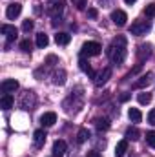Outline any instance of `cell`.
<instances>
[{"instance_id":"obj_1","label":"cell","mask_w":155,"mask_h":157,"mask_svg":"<svg viewBox=\"0 0 155 157\" xmlns=\"http://www.w3.org/2000/svg\"><path fill=\"white\" fill-rule=\"evenodd\" d=\"M108 57L113 64H122L126 59V37L119 35L108 48Z\"/></svg>"},{"instance_id":"obj_2","label":"cell","mask_w":155,"mask_h":157,"mask_svg":"<svg viewBox=\"0 0 155 157\" xmlns=\"http://www.w3.org/2000/svg\"><path fill=\"white\" fill-rule=\"evenodd\" d=\"M100 51H102V46L99 44V42H84L82 44V49H80V57H97V55H100Z\"/></svg>"},{"instance_id":"obj_3","label":"cell","mask_w":155,"mask_h":157,"mask_svg":"<svg viewBox=\"0 0 155 157\" xmlns=\"http://www.w3.org/2000/svg\"><path fill=\"white\" fill-rule=\"evenodd\" d=\"M150 29H152V22L150 20H135L131 24V28H130V33L139 37V35H146Z\"/></svg>"},{"instance_id":"obj_4","label":"cell","mask_w":155,"mask_h":157,"mask_svg":"<svg viewBox=\"0 0 155 157\" xmlns=\"http://www.w3.org/2000/svg\"><path fill=\"white\" fill-rule=\"evenodd\" d=\"M64 11V0H47V13L57 20Z\"/></svg>"},{"instance_id":"obj_5","label":"cell","mask_w":155,"mask_h":157,"mask_svg":"<svg viewBox=\"0 0 155 157\" xmlns=\"http://www.w3.org/2000/svg\"><path fill=\"white\" fill-rule=\"evenodd\" d=\"M20 13H22V6H20L18 2L9 4V6H7V9H6V17H7L9 20H15Z\"/></svg>"},{"instance_id":"obj_6","label":"cell","mask_w":155,"mask_h":157,"mask_svg":"<svg viewBox=\"0 0 155 157\" xmlns=\"http://www.w3.org/2000/svg\"><path fill=\"white\" fill-rule=\"evenodd\" d=\"M112 20H113L115 26L122 28V26L126 24V20H128V15H126L122 9H115V11H112Z\"/></svg>"},{"instance_id":"obj_7","label":"cell","mask_w":155,"mask_h":157,"mask_svg":"<svg viewBox=\"0 0 155 157\" xmlns=\"http://www.w3.org/2000/svg\"><path fill=\"white\" fill-rule=\"evenodd\" d=\"M0 90H2V93H13V91L18 90V82H17L15 78H6V80L0 84Z\"/></svg>"},{"instance_id":"obj_8","label":"cell","mask_w":155,"mask_h":157,"mask_svg":"<svg viewBox=\"0 0 155 157\" xmlns=\"http://www.w3.org/2000/svg\"><path fill=\"white\" fill-rule=\"evenodd\" d=\"M55 122H57V113H55V112H46V113H42V117H40V124H42V126L49 128V126H53Z\"/></svg>"},{"instance_id":"obj_9","label":"cell","mask_w":155,"mask_h":157,"mask_svg":"<svg viewBox=\"0 0 155 157\" xmlns=\"http://www.w3.org/2000/svg\"><path fill=\"white\" fill-rule=\"evenodd\" d=\"M66 148H68L66 141H62V139H57V141L53 143V155H55V157H62L64 154H66Z\"/></svg>"},{"instance_id":"obj_10","label":"cell","mask_w":155,"mask_h":157,"mask_svg":"<svg viewBox=\"0 0 155 157\" xmlns=\"http://www.w3.org/2000/svg\"><path fill=\"white\" fill-rule=\"evenodd\" d=\"M110 77H112V68H104L99 75H95V86H102V84H106Z\"/></svg>"},{"instance_id":"obj_11","label":"cell","mask_w":155,"mask_h":157,"mask_svg":"<svg viewBox=\"0 0 155 157\" xmlns=\"http://www.w3.org/2000/svg\"><path fill=\"white\" fill-rule=\"evenodd\" d=\"M2 33L6 35V39H7L9 42H11V40H15V39H17V35H18V29H17L15 26L4 24V26H2Z\"/></svg>"},{"instance_id":"obj_12","label":"cell","mask_w":155,"mask_h":157,"mask_svg":"<svg viewBox=\"0 0 155 157\" xmlns=\"http://www.w3.org/2000/svg\"><path fill=\"white\" fill-rule=\"evenodd\" d=\"M152 84V73H146V75H142V77H139V80H135V88L137 90H142V88H148Z\"/></svg>"},{"instance_id":"obj_13","label":"cell","mask_w":155,"mask_h":157,"mask_svg":"<svg viewBox=\"0 0 155 157\" xmlns=\"http://www.w3.org/2000/svg\"><path fill=\"white\" fill-rule=\"evenodd\" d=\"M46 137H47V135H46L44 130H37V132L33 133V141H35V146H37V148H42V146H44Z\"/></svg>"},{"instance_id":"obj_14","label":"cell","mask_w":155,"mask_h":157,"mask_svg":"<svg viewBox=\"0 0 155 157\" xmlns=\"http://www.w3.org/2000/svg\"><path fill=\"white\" fill-rule=\"evenodd\" d=\"M13 104H15V99L11 97V93H4L2 99H0V108L2 110H9Z\"/></svg>"},{"instance_id":"obj_15","label":"cell","mask_w":155,"mask_h":157,"mask_svg":"<svg viewBox=\"0 0 155 157\" xmlns=\"http://www.w3.org/2000/svg\"><path fill=\"white\" fill-rule=\"evenodd\" d=\"M126 152H128V139H122L115 146V157H124Z\"/></svg>"},{"instance_id":"obj_16","label":"cell","mask_w":155,"mask_h":157,"mask_svg":"<svg viewBox=\"0 0 155 157\" xmlns=\"http://www.w3.org/2000/svg\"><path fill=\"white\" fill-rule=\"evenodd\" d=\"M70 40H71V35H70V33L60 31V33H57V35H55V42H57L59 46H68V44H70Z\"/></svg>"},{"instance_id":"obj_17","label":"cell","mask_w":155,"mask_h":157,"mask_svg":"<svg viewBox=\"0 0 155 157\" xmlns=\"http://www.w3.org/2000/svg\"><path fill=\"white\" fill-rule=\"evenodd\" d=\"M64 82H66V71L64 70H59L53 73V84L55 86H62Z\"/></svg>"},{"instance_id":"obj_18","label":"cell","mask_w":155,"mask_h":157,"mask_svg":"<svg viewBox=\"0 0 155 157\" xmlns=\"http://www.w3.org/2000/svg\"><path fill=\"white\" fill-rule=\"evenodd\" d=\"M78 64H80V70L84 71V73H88L89 77H95V73H93V70H91V66H89V62L84 59V57H80V60H78Z\"/></svg>"},{"instance_id":"obj_19","label":"cell","mask_w":155,"mask_h":157,"mask_svg":"<svg viewBox=\"0 0 155 157\" xmlns=\"http://www.w3.org/2000/svg\"><path fill=\"white\" fill-rule=\"evenodd\" d=\"M128 117L131 119L133 122H141V121H142V113H141L137 108H130V112H128Z\"/></svg>"},{"instance_id":"obj_20","label":"cell","mask_w":155,"mask_h":157,"mask_svg":"<svg viewBox=\"0 0 155 157\" xmlns=\"http://www.w3.org/2000/svg\"><path fill=\"white\" fill-rule=\"evenodd\" d=\"M139 135H141V133H139L137 128H128V130H126V139H128V141H139Z\"/></svg>"},{"instance_id":"obj_21","label":"cell","mask_w":155,"mask_h":157,"mask_svg":"<svg viewBox=\"0 0 155 157\" xmlns=\"http://www.w3.org/2000/svg\"><path fill=\"white\" fill-rule=\"evenodd\" d=\"M88 139H89V132H88L86 128H80V130H78V133H77V143L82 144V143H86Z\"/></svg>"},{"instance_id":"obj_22","label":"cell","mask_w":155,"mask_h":157,"mask_svg":"<svg viewBox=\"0 0 155 157\" xmlns=\"http://www.w3.org/2000/svg\"><path fill=\"white\" fill-rule=\"evenodd\" d=\"M47 44H49L47 35H46V33H39V35H37V46H39V48H46Z\"/></svg>"},{"instance_id":"obj_23","label":"cell","mask_w":155,"mask_h":157,"mask_svg":"<svg viewBox=\"0 0 155 157\" xmlns=\"http://www.w3.org/2000/svg\"><path fill=\"white\" fill-rule=\"evenodd\" d=\"M137 101H139V104H150L152 102V93H139V97H137Z\"/></svg>"},{"instance_id":"obj_24","label":"cell","mask_w":155,"mask_h":157,"mask_svg":"<svg viewBox=\"0 0 155 157\" xmlns=\"http://www.w3.org/2000/svg\"><path fill=\"white\" fill-rule=\"evenodd\" d=\"M95 126L99 130H108L110 128V121L108 119H95Z\"/></svg>"},{"instance_id":"obj_25","label":"cell","mask_w":155,"mask_h":157,"mask_svg":"<svg viewBox=\"0 0 155 157\" xmlns=\"http://www.w3.org/2000/svg\"><path fill=\"white\" fill-rule=\"evenodd\" d=\"M144 15L150 17V18H153L155 17V4H148V6L144 7Z\"/></svg>"},{"instance_id":"obj_26","label":"cell","mask_w":155,"mask_h":157,"mask_svg":"<svg viewBox=\"0 0 155 157\" xmlns=\"http://www.w3.org/2000/svg\"><path fill=\"white\" fill-rule=\"evenodd\" d=\"M146 143L152 146V148H155V132L152 130V132H146Z\"/></svg>"},{"instance_id":"obj_27","label":"cell","mask_w":155,"mask_h":157,"mask_svg":"<svg viewBox=\"0 0 155 157\" xmlns=\"http://www.w3.org/2000/svg\"><path fill=\"white\" fill-rule=\"evenodd\" d=\"M33 26H35V24H33V20H29V18H28V20H24V22H22V31L29 33V31L33 29Z\"/></svg>"},{"instance_id":"obj_28","label":"cell","mask_w":155,"mask_h":157,"mask_svg":"<svg viewBox=\"0 0 155 157\" xmlns=\"http://www.w3.org/2000/svg\"><path fill=\"white\" fill-rule=\"evenodd\" d=\"M71 2H73V6L77 7L78 11H82V9L88 6V0H71Z\"/></svg>"},{"instance_id":"obj_29","label":"cell","mask_w":155,"mask_h":157,"mask_svg":"<svg viewBox=\"0 0 155 157\" xmlns=\"http://www.w3.org/2000/svg\"><path fill=\"white\" fill-rule=\"evenodd\" d=\"M20 49H22L24 53H29V51H31V42H29V40H22V42H20Z\"/></svg>"},{"instance_id":"obj_30","label":"cell","mask_w":155,"mask_h":157,"mask_svg":"<svg viewBox=\"0 0 155 157\" xmlns=\"http://www.w3.org/2000/svg\"><path fill=\"white\" fill-rule=\"evenodd\" d=\"M88 17H89V18H97V17H99V11H97L95 7H89V9H88Z\"/></svg>"},{"instance_id":"obj_31","label":"cell","mask_w":155,"mask_h":157,"mask_svg":"<svg viewBox=\"0 0 155 157\" xmlns=\"http://www.w3.org/2000/svg\"><path fill=\"white\" fill-rule=\"evenodd\" d=\"M148 122H150L152 126H155V110H152V112L148 113Z\"/></svg>"},{"instance_id":"obj_32","label":"cell","mask_w":155,"mask_h":157,"mask_svg":"<svg viewBox=\"0 0 155 157\" xmlns=\"http://www.w3.org/2000/svg\"><path fill=\"white\" fill-rule=\"evenodd\" d=\"M126 101H130V93H122L120 95V102H126Z\"/></svg>"},{"instance_id":"obj_33","label":"cell","mask_w":155,"mask_h":157,"mask_svg":"<svg viewBox=\"0 0 155 157\" xmlns=\"http://www.w3.org/2000/svg\"><path fill=\"white\" fill-rule=\"evenodd\" d=\"M88 157H100V154L93 150V152H88Z\"/></svg>"},{"instance_id":"obj_34","label":"cell","mask_w":155,"mask_h":157,"mask_svg":"<svg viewBox=\"0 0 155 157\" xmlns=\"http://www.w3.org/2000/svg\"><path fill=\"white\" fill-rule=\"evenodd\" d=\"M126 4H133V2H137V0H124Z\"/></svg>"}]
</instances>
